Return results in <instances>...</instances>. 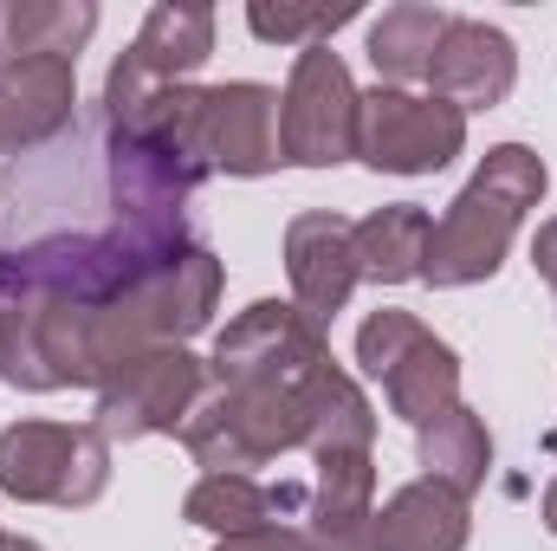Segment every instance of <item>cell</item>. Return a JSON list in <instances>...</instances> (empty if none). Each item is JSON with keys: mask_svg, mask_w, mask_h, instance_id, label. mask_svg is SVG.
I'll return each instance as SVG.
<instances>
[{"mask_svg": "<svg viewBox=\"0 0 557 551\" xmlns=\"http://www.w3.org/2000/svg\"><path fill=\"white\" fill-rule=\"evenodd\" d=\"M376 513V454H318L311 461V493H305V539L324 551H363Z\"/></svg>", "mask_w": 557, "mask_h": 551, "instance_id": "cell-14", "label": "cell"}, {"mask_svg": "<svg viewBox=\"0 0 557 551\" xmlns=\"http://www.w3.org/2000/svg\"><path fill=\"white\" fill-rule=\"evenodd\" d=\"M416 454H421V480H441L460 500H473L486 487V474H493V434H486V421L467 409V403H454L447 415L421 421Z\"/></svg>", "mask_w": 557, "mask_h": 551, "instance_id": "cell-20", "label": "cell"}, {"mask_svg": "<svg viewBox=\"0 0 557 551\" xmlns=\"http://www.w3.org/2000/svg\"><path fill=\"white\" fill-rule=\"evenodd\" d=\"M298 403H305V454H350V448H376V409L370 396L357 390V377L331 357L318 364L305 383H298Z\"/></svg>", "mask_w": 557, "mask_h": 551, "instance_id": "cell-18", "label": "cell"}, {"mask_svg": "<svg viewBox=\"0 0 557 551\" xmlns=\"http://www.w3.org/2000/svg\"><path fill=\"white\" fill-rule=\"evenodd\" d=\"M0 539H7V532H0Z\"/></svg>", "mask_w": 557, "mask_h": 551, "instance_id": "cell-30", "label": "cell"}, {"mask_svg": "<svg viewBox=\"0 0 557 551\" xmlns=\"http://www.w3.org/2000/svg\"><path fill=\"white\" fill-rule=\"evenodd\" d=\"M111 487V441L85 421H13L0 428V493L20 506H91Z\"/></svg>", "mask_w": 557, "mask_h": 551, "instance_id": "cell-4", "label": "cell"}, {"mask_svg": "<svg viewBox=\"0 0 557 551\" xmlns=\"http://www.w3.org/2000/svg\"><path fill=\"white\" fill-rule=\"evenodd\" d=\"M539 513H545V532H552V539H557V480H552V487H545V506H539Z\"/></svg>", "mask_w": 557, "mask_h": 551, "instance_id": "cell-26", "label": "cell"}, {"mask_svg": "<svg viewBox=\"0 0 557 551\" xmlns=\"http://www.w3.org/2000/svg\"><path fill=\"white\" fill-rule=\"evenodd\" d=\"M344 20H357V7H267V0L247 7V26L273 46H324Z\"/></svg>", "mask_w": 557, "mask_h": 551, "instance_id": "cell-23", "label": "cell"}, {"mask_svg": "<svg viewBox=\"0 0 557 551\" xmlns=\"http://www.w3.org/2000/svg\"><path fill=\"white\" fill-rule=\"evenodd\" d=\"M0 551H46V546H33V539H13V532H7V539H0Z\"/></svg>", "mask_w": 557, "mask_h": 551, "instance_id": "cell-27", "label": "cell"}, {"mask_svg": "<svg viewBox=\"0 0 557 551\" xmlns=\"http://www.w3.org/2000/svg\"><path fill=\"white\" fill-rule=\"evenodd\" d=\"M467 500L447 493L441 480H409L383 500V513H370L363 551H467Z\"/></svg>", "mask_w": 557, "mask_h": 551, "instance_id": "cell-17", "label": "cell"}, {"mask_svg": "<svg viewBox=\"0 0 557 551\" xmlns=\"http://www.w3.org/2000/svg\"><path fill=\"white\" fill-rule=\"evenodd\" d=\"M214 551H311L298 526H273V532H247V539H221Z\"/></svg>", "mask_w": 557, "mask_h": 551, "instance_id": "cell-24", "label": "cell"}, {"mask_svg": "<svg viewBox=\"0 0 557 551\" xmlns=\"http://www.w3.org/2000/svg\"><path fill=\"white\" fill-rule=\"evenodd\" d=\"M0 318H7V298H0Z\"/></svg>", "mask_w": 557, "mask_h": 551, "instance_id": "cell-28", "label": "cell"}, {"mask_svg": "<svg viewBox=\"0 0 557 551\" xmlns=\"http://www.w3.org/2000/svg\"><path fill=\"white\" fill-rule=\"evenodd\" d=\"M221 305V260L208 247H188L182 260H169L162 273L131 285L124 298L91 311V364H98V390L143 351H169L188 344L195 331H208Z\"/></svg>", "mask_w": 557, "mask_h": 551, "instance_id": "cell-2", "label": "cell"}, {"mask_svg": "<svg viewBox=\"0 0 557 551\" xmlns=\"http://www.w3.org/2000/svg\"><path fill=\"white\" fill-rule=\"evenodd\" d=\"M357 85L331 46H305L278 91V156L298 169H337L357 156Z\"/></svg>", "mask_w": 557, "mask_h": 551, "instance_id": "cell-7", "label": "cell"}, {"mask_svg": "<svg viewBox=\"0 0 557 551\" xmlns=\"http://www.w3.org/2000/svg\"><path fill=\"white\" fill-rule=\"evenodd\" d=\"M91 33H98V7L91 0H20V7H0V65H20V59H72L78 65Z\"/></svg>", "mask_w": 557, "mask_h": 551, "instance_id": "cell-19", "label": "cell"}, {"mask_svg": "<svg viewBox=\"0 0 557 551\" xmlns=\"http://www.w3.org/2000/svg\"><path fill=\"white\" fill-rule=\"evenodd\" d=\"M195 137L214 175H273L278 162V91L260 78L208 85L195 98Z\"/></svg>", "mask_w": 557, "mask_h": 551, "instance_id": "cell-11", "label": "cell"}, {"mask_svg": "<svg viewBox=\"0 0 557 551\" xmlns=\"http://www.w3.org/2000/svg\"><path fill=\"white\" fill-rule=\"evenodd\" d=\"M311 551H324V546H311Z\"/></svg>", "mask_w": 557, "mask_h": 551, "instance_id": "cell-29", "label": "cell"}, {"mask_svg": "<svg viewBox=\"0 0 557 551\" xmlns=\"http://www.w3.org/2000/svg\"><path fill=\"white\" fill-rule=\"evenodd\" d=\"M285 279H292V305L318 325H331L350 292H357V221L331 215V208H311V215H292L285 228Z\"/></svg>", "mask_w": 557, "mask_h": 551, "instance_id": "cell-12", "label": "cell"}, {"mask_svg": "<svg viewBox=\"0 0 557 551\" xmlns=\"http://www.w3.org/2000/svg\"><path fill=\"white\" fill-rule=\"evenodd\" d=\"M305 493L311 487H267L260 474H201L182 500V519L214 532V539H247V532H273L305 519Z\"/></svg>", "mask_w": 557, "mask_h": 551, "instance_id": "cell-15", "label": "cell"}, {"mask_svg": "<svg viewBox=\"0 0 557 551\" xmlns=\"http://www.w3.org/2000/svg\"><path fill=\"white\" fill-rule=\"evenodd\" d=\"M208 396V357H195L188 344L169 351H143L131 357L104 390L91 428L104 441H143V434H182V421Z\"/></svg>", "mask_w": 557, "mask_h": 551, "instance_id": "cell-9", "label": "cell"}, {"mask_svg": "<svg viewBox=\"0 0 557 551\" xmlns=\"http://www.w3.org/2000/svg\"><path fill=\"white\" fill-rule=\"evenodd\" d=\"M447 20H454V13H447V7H428V0L389 7V13L370 26V65H376V78L396 85V91L421 85L428 65H434V46H441Z\"/></svg>", "mask_w": 557, "mask_h": 551, "instance_id": "cell-21", "label": "cell"}, {"mask_svg": "<svg viewBox=\"0 0 557 551\" xmlns=\"http://www.w3.org/2000/svg\"><path fill=\"white\" fill-rule=\"evenodd\" d=\"M545 188H552V169H545L539 149H525V143L486 149V162L473 169V182H467V188L447 201V215L434 221L421 279L441 285V292H447V285H480V279H493L506 267V247H512L519 221L545 201Z\"/></svg>", "mask_w": 557, "mask_h": 551, "instance_id": "cell-1", "label": "cell"}, {"mask_svg": "<svg viewBox=\"0 0 557 551\" xmlns=\"http://www.w3.org/2000/svg\"><path fill=\"white\" fill-rule=\"evenodd\" d=\"M318 364H331L324 325L305 318L298 305L260 298L214 338L208 383H273V390H285V383H305Z\"/></svg>", "mask_w": 557, "mask_h": 551, "instance_id": "cell-10", "label": "cell"}, {"mask_svg": "<svg viewBox=\"0 0 557 551\" xmlns=\"http://www.w3.org/2000/svg\"><path fill=\"white\" fill-rule=\"evenodd\" d=\"M208 52H214V7H201V0H162V7H149V20L137 26L131 52L104 78V124L143 118L162 91L188 85L208 65Z\"/></svg>", "mask_w": 557, "mask_h": 551, "instance_id": "cell-6", "label": "cell"}, {"mask_svg": "<svg viewBox=\"0 0 557 551\" xmlns=\"http://www.w3.org/2000/svg\"><path fill=\"white\" fill-rule=\"evenodd\" d=\"M428 85L434 98H447L454 111H493L512 98L519 85V46L486 26V20H447L441 46H434V65H428Z\"/></svg>", "mask_w": 557, "mask_h": 551, "instance_id": "cell-13", "label": "cell"}, {"mask_svg": "<svg viewBox=\"0 0 557 551\" xmlns=\"http://www.w3.org/2000/svg\"><path fill=\"white\" fill-rule=\"evenodd\" d=\"M428 234H434V221H428V208H416V201H389V208L363 215L357 221V267H363V279H376V285H409V279H421V267H428Z\"/></svg>", "mask_w": 557, "mask_h": 551, "instance_id": "cell-22", "label": "cell"}, {"mask_svg": "<svg viewBox=\"0 0 557 551\" xmlns=\"http://www.w3.org/2000/svg\"><path fill=\"white\" fill-rule=\"evenodd\" d=\"M467 149V111H454L447 98H421L376 85L357 98V156L383 175H434Z\"/></svg>", "mask_w": 557, "mask_h": 551, "instance_id": "cell-8", "label": "cell"}, {"mask_svg": "<svg viewBox=\"0 0 557 551\" xmlns=\"http://www.w3.org/2000/svg\"><path fill=\"white\" fill-rule=\"evenodd\" d=\"M72 105H78L72 59H20V65H0V156L65 137L72 131Z\"/></svg>", "mask_w": 557, "mask_h": 551, "instance_id": "cell-16", "label": "cell"}, {"mask_svg": "<svg viewBox=\"0 0 557 551\" xmlns=\"http://www.w3.org/2000/svg\"><path fill=\"white\" fill-rule=\"evenodd\" d=\"M357 364L383 383L389 409L409 428H421V421H434V415H447L460 403V357H454L447 338H434L421 325L416 311H396V305L370 311L363 331H357Z\"/></svg>", "mask_w": 557, "mask_h": 551, "instance_id": "cell-5", "label": "cell"}, {"mask_svg": "<svg viewBox=\"0 0 557 551\" xmlns=\"http://www.w3.org/2000/svg\"><path fill=\"white\" fill-rule=\"evenodd\" d=\"M532 267H539L545 285H557V221H545V228L532 234Z\"/></svg>", "mask_w": 557, "mask_h": 551, "instance_id": "cell-25", "label": "cell"}, {"mask_svg": "<svg viewBox=\"0 0 557 551\" xmlns=\"http://www.w3.org/2000/svg\"><path fill=\"white\" fill-rule=\"evenodd\" d=\"M182 448L208 474H253L278 454L305 448V403L298 383H208V396L182 421Z\"/></svg>", "mask_w": 557, "mask_h": 551, "instance_id": "cell-3", "label": "cell"}]
</instances>
